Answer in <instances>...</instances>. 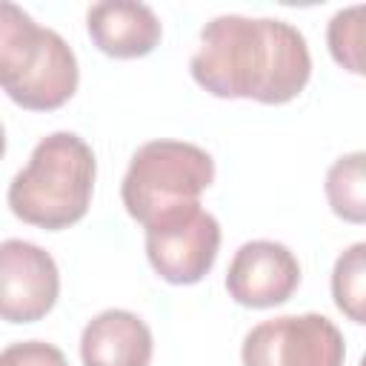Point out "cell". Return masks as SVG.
Listing matches in <instances>:
<instances>
[{
  "mask_svg": "<svg viewBox=\"0 0 366 366\" xmlns=\"http://www.w3.org/2000/svg\"><path fill=\"white\" fill-rule=\"evenodd\" d=\"M152 332L129 309H106L94 315L80 335L83 366H149Z\"/></svg>",
  "mask_w": 366,
  "mask_h": 366,
  "instance_id": "cell-10",
  "label": "cell"
},
{
  "mask_svg": "<svg viewBox=\"0 0 366 366\" xmlns=\"http://www.w3.org/2000/svg\"><path fill=\"white\" fill-rule=\"evenodd\" d=\"M300 283V263L289 246L274 240L243 243L226 272V289L234 303L269 309L286 303Z\"/></svg>",
  "mask_w": 366,
  "mask_h": 366,
  "instance_id": "cell-8",
  "label": "cell"
},
{
  "mask_svg": "<svg viewBox=\"0 0 366 366\" xmlns=\"http://www.w3.org/2000/svg\"><path fill=\"white\" fill-rule=\"evenodd\" d=\"M360 17H363V6L343 9L329 20V34H326L332 57L343 69H349L352 74H363V60H360L363 29H360Z\"/></svg>",
  "mask_w": 366,
  "mask_h": 366,
  "instance_id": "cell-13",
  "label": "cell"
},
{
  "mask_svg": "<svg viewBox=\"0 0 366 366\" xmlns=\"http://www.w3.org/2000/svg\"><path fill=\"white\" fill-rule=\"evenodd\" d=\"M60 295L54 257L29 240L0 243V320L34 323L46 317Z\"/></svg>",
  "mask_w": 366,
  "mask_h": 366,
  "instance_id": "cell-7",
  "label": "cell"
},
{
  "mask_svg": "<svg viewBox=\"0 0 366 366\" xmlns=\"http://www.w3.org/2000/svg\"><path fill=\"white\" fill-rule=\"evenodd\" d=\"M94 46L117 60L146 57L160 43L157 14L137 0H106L94 3L86 14Z\"/></svg>",
  "mask_w": 366,
  "mask_h": 366,
  "instance_id": "cell-9",
  "label": "cell"
},
{
  "mask_svg": "<svg viewBox=\"0 0 366 366\" xmlns=\"http://www.w3.org/2000/svg\"><path fill=\"white\" fill-rule=\"evenodd\" d=\"M77 57L17 3L0 0V89L29 112L60 109L77 92Z\"/></svg>",
  "mask_w": 366,
  "mask_h": 366,
  "instance_id": "cell-3",
  "label": "cell"
},
{
  "mask_svg": "<svg viewBox=\"0 0 366 366\" xmlns=\"http://www.w3.org/2000/svg\"><path fill=\"white\" fill-rule=\"evenodd\" d=\"M94 152L74 132L43 137L9 183V209L23 223L60 232L86 217L94 189Z\"/></svg>",
  "mask_w": 366,
  "mask_h": 366,
  "instance_id": "cell-2",
  "label": "cell"
},
{
  "mask_svg": "<svg viewBox=\"0 0 366 366\" xmlns=\"http://www.w3.org/2000/svg\"><path fill=\"white\" fill-rule=\"evenodd\" d=\"M189 69L214 97L280 106L306 89L312 54L306 37L286 20L220 14L200 29Z\"/></svg>",
  "mask_w": 366,
  "mask_h": 366,
  "instance_id": "cell-1",
  "label": "cell"
},
{
  "mask_svg": "<svg viewBox=\"0 0 366 366\" xmlns=\"http://www.w3.org/2000/svg\"><path fill=\"white\" fill-rule=\"evenodd\" d=\"M0 366H69V360L46 340H20L0 352Z\"/></svg>",
  "mask_w": 366,
  "mask_h": 366,
  "instance_id": "cell-14",
  "label": "cell"
},
{
  "mask_svg": "<svg viewBox=\"0 0 366 366\" xmlns=\"http://www.w3.org/2000/svg\"><path fill=\"white\" fill-rule=\"evenodd\" d=\"M6 154V132H3V126H0V157Z\"/></svg>",
  "mask_w": 366,
  "mask_h": 366,
  "instance_id": "cell-15",
  "label": "cell"
},
{
  "mask_svg": "<svg viewBox=\"0 0 366 366\" xmlns=\"http://www.w3.org/2000/svg\"><path fill=\"white\" fill-rule=\"evenodd\" d=\"M363 152L337 157L326 172V197L337 217L349 223L366 220V177H363Z\"/></svg>",
  "mask_w": 366,
  "mask_h": 366,
  "instance_id": "cell-11",
  "label": "cell"
},
{
  "mask_svg": "<svg viewBox=\"0 0 366 366\" xmlns=\"http://www.w3.org/2000/svg\"><path fill=\"white\" fill-rule=\"evenodd\" d=\"M332 295L349 320L366 323V243H352L335 260Z\"/></svg>",
  "mask_w": 366,
  "mask_h": 366,
  "instance_id": "cell-12",
  "label": "cell"
},
{
  "mask_svg": "<svg viewBox=\"0 0 366 366\" xmlns=\"http://www.w3.org/2000/svg\"><path fill=\"white\" fill-rule=\"evenodd\" d=\"M243 366H343L340 329L317 315H280L257 323L243 337Z\"/></svg>",
  "mask_w": 366,
  "mask_h": 366,
  "instance_id": "cell-6",
  "label": "cell"
},
{
  "mask_svg": "<svg viewBox=\"0 0 366 366\" xmlns=\"http://www.w3.org/2000/svg\"><path fill=\"white\" fill-rule=\"evenodd\" d=\"M212 180L214 160L206 149L183 140H149L132 154L120 197L126 212L149 226L160 214L197 203Z\"/></svg>",
  "mask_w": 366,
  "mask_h": 366,
  "instance_id": "cell-4",
  "label": "cell"
},
{
  "mask_svg": "<svg viewBox=\"0 0 366 366\" xmlns=\"http://www.w3.org/2000/svg\"><path fill=\"white\" fill-rule=\"evenodd\" d=\"M146 229V254L152 269L174 286L203 280L220 249V223L200 203L160 214Z\"/></svg>",
  "mask_w": 366,
  "mask_h": 366,
  "instance_id": "cell-5",
  "label": "cell"
}]
</instances>
